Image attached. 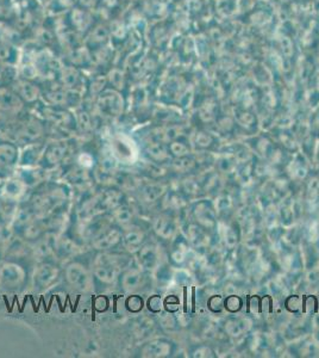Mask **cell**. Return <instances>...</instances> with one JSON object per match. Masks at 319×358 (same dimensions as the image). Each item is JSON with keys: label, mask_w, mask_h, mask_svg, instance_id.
I'll list each match as a JSON object with an SVG mask.
<instances>
[{"label": "cell", "mask_w": 319, "mask_h": 358, "mask_svg": "<svg viewBox=\"0 0 319 358\" xmlns=\"http://www.w3.org/2000/svg\"><path fill=\"white\" fill-rule=\"evenodd\" d=\"M126 257L109 251L101 252L94 262V276L103 285H112L119 280L128 262Z\"/></svg>", "instance_id": "cell-1"}, {"label": "cell", "mask_w": 319, "mask_h": 358, "mask_svg": "<svg viewBox=\"0 0 319 358\" xmlns=\"http://www.w3.org/2000/svg\"><path fill=\"white\" fill-rule=\"evenodd\" d=\"M45 134V126L37 118H29L24 122L17 124L13 131V143H18L20 146H28L40 141Z\"/></svg>", "instance_id": "cell-2"}, {"label": "cell", "mask_w": 319, "mask_h": 358, "mask_svg": "<svg viewBox=\"0 0 319 358\" xmlns=\"http://www.w3.org/2000/svg\"><path fill=\"white\" fill-rule=\"evenodd\" d=\"M66 281L74 289L89 293L94 289V276L89 270L79 262L69 263L65 268Z\"/></svg>", "instance_id": "cell-3"}, {"label": "cell", "mask_w": 319, "mask_h": 358, "mask_svg": "<svg viewBox=\"0 0 319 358\" xmlns=\"http://www.w3.org/2000/svg\"><path fill=\"white\" fill-rule=\"evenodd\" d=\"M24 268L13 262H6L0 266V288L1 289L13 290L24 285Z\"/></svg>", "instance_id": "cell-4"}, {"label": "cell", "mask_w": 319, "mask_h": 358, "mask_svg": "<svg viewBox=\"0 0 319 358\" xmlns=\"http://www.w3.org/2000/svg\"><path fill=\"white\" fill-rule=\"evenodd\" d=\"M60 277V270L57 265L49 262H40L34 271V287L37 292H45L52 288Z\"/></svg>", "instance_id": "cell-5"}, {"label": "cell", "mask_w": 319, "mask_h": 358, "mask_svg": "<svg viewBox=\"0 0 319 358\" xmlns=\"http://www.w3.org/2000/svg\"><path fill=\"white\" fill-rule=\"evenodd\" d=\"M68 152V143L66 141H55V143H49L48 146H45L40 165L43 170L55 169L64 163Z\"/></svg>", "instance_id": "cell-6"}, {"label": "cell", "mask_w": 319, "mask_h": 358, "mask_svg": "<svg viewBox=\"0 0 319 358\" xmlns=\"http://www.w3.org/2000/svg\"><path fill=\"white\" fill-rule=\"evenodd\" d=\"M121 227H110L104 229L103 232L99 233L97 236H94L91 241V245L94 250H97L99 252H106L110 250L117 248L118 245L121 244Z\"/></svg>", "instance_id": "cell-7"}, {"label": "cell", "mask_w": 319, "mask_h": 358, "mask_svg": "<svg viewBox=\"0 0 319 358\" xmlns=\"http://www.w3.org/2000/svg\"><path fill=\"white\" fill-rule=\"evenodd\" d=\"M20 148L13 141L0 143V175L13 172L20 163Z\"/></svg>", "instance_id": "cell-8"}, {"label": "cell", "mask_w": 319, "mask_h": 358, "mask_svg": "<svg viewBox=\"0 0 319 358\" xmlns=\"http://www.w3.org/2000/svg\"><path fill=\"white\" fill-rule=\"evenodd\" d=\"M28 187V184L25 183L23 179L20 178L17 175L13 176L5 179L4 184L0 189V196L6 200L18 203L27 195Z\"/></svg>", "instance_id": "cell-9"}, {"label": "cell", "mask_w": 319, "mask_h": 358, "mask_svg": "<svg viewBox=\"0 0 319 358\" xmlns=\"http://www.w3.org/2000/svg\"><path fill=\"white\" fill-rule=\"evenodd\" d=\"M110 148L119 164H133L136 153L133 151V143L123 135H116L110 143Z\"/></svg>", "instance_id": "cell-10"}, {"label": "cell", "mask_w": 319, "mask_h": 358, "mask_svg": "<svg viewBox=\"0 0 319 358\" xmlns=\"http://www.w3.org/2000/svg\"><path fill=\"white\" fill-rule=\"evenodd\" d=\"M98 106L103 114L111 117L119 116L123 110L121 97L114 91H107L105 94H101L98 101Z\"/></svg>", "instance_id": "cell-11"}, {"label": "cell", "mask_w": 319, "mask_h": 358, "mask_svg": "<svg viewBox=\"0 0 319 358\" xmlns=\"http://www.w3.org/2000/svg\"><path fill=\"white\" fill-rule=\"evenodd\" d=\"M98 196V203L103 212H112L113 209L123 204V192L121 189L109 187Z\"/></svg>", "instance_id": "cell-12"}, {"label": "cell", "mask_w": 319, "mask_h": 358, "mask_svg": "<svg viewBox=\"0 0 319 358\" xmlns=\"http://www.w3.org/2000/svg\"><path fill=\"white\" fill-rule=\"evenodd\" d=\"M144 241V236L138 228L128 227L124 228L123 234H121V246L126 248L128 252H136L142 243Z\"/></svg>", "instance_id": "cell-13"}, {"label": "cell", "mask_w": 319, "mask_h": 358, "mask_svg": "<svg viewBox=\"0 0 319 358\" xmlns=\"http://www.w3.org/2000/svg\"><path fill=\"white\" fill-rule=\"evenodd\" d=\"M24 147V151L20 155V165L22 166H35L37 164H40L43 152H45V145L36 143Z\"/></svg>", "instance_id": "cell-14"}, {"label": "cell", "mask_w": 319, "mask_h": 358, "mask_svg": "<svg viewBox=\"0 0 319 358\" xmlns=\"http://www.w3.org/2000/svg\"><path fill=\"white\" fill-rule=\"evenodd\" d=\"M142 273L138 268H129L124 270L119 276L121 289L126 293H133L142 283Z\"/></svg>", "instance_id": "cell-15"}, {"label": "cell", "mask_w": 319, "mask_h": 358, "mask_svg": "<svg viewBox=\"0 0 319 358\" xmlns=\"http://www.w3.org/2000/svg\"><path fill=\"white\" fill-rule=\"evenodd\" d=\"M18 210V203L6 200L0 196V229L6 228L13 224Z\"/></svg>", "instance_id": "cell-16"}, {"label": "cell", "mask_w": 319, "mask_h": 358, "mask_svg": "<svg viewBox=\"0 0 319 358\" xmlns=\"http://www.w3.org/2000/svg\"><path fill=\"white\" fill-rule=\"evenodd\" d=\"M111 217H112L113 222L117 224L118 227H128L133 222V208H130L126 204H121L119 207L113 209L111 212Z\"/></svg>", "instance_id": "cell-17"}, {"label": "cell", "mask_w": 319, "mask_h": 358, "mask_svg": "<svg viewBox=\"0 0 319 358\" xmlns=\"http://www.w3.org/2000/svg\"><path fill=\"white\" fill-rule=\"evenodd\" d=\"M17 94H18V97L29 103L35 102L38 98V90H37L36 86L28 84V83L20 84L18 86V90H17Z\"/></svg>", "instance_id": "cell-18"}, {"label": "cell", "mask_w": 319, "mask_h": 358, "mask_svg": "<svg viewBox=\"0 0 319 358\" xmlns=\"http://www.w3.org/2000/svg\"><path fill=\"white\" fill-rule=\"evenodd\" d=\"M75 163H77V166L89 171L97 165V159L94 158V155H91L89 152H81L75 155Z\"/></svg>", "instance_id": "cell-19"}, {"label": "cell", "mask_w": 319, "mask_h": 358, "mask_svg": "<svg viewBox=\"0 0 319 358\" xmlns=\"http://www.w3.org/2000/svg\"><path fill=\"white\" fill-rule=\"evenodd\" d=\"M15 129H16V126L13 124L8 114H0V136L10 138L13 141Z\"/></svg>", "instance_id": "cell-20"}, {"label": "cell", "mask_w": 319, "mask_h": 358, "mask_svg": "<svg viewBox=\"0 0 319 358\" xmlns=\"http://www.w3.org/2000/svg\"><path fill=\"white\" fill-rule=\"evenodd\" d=\"M126 307L129 312L138 313V312L143 308V300H142V297L138 296V295H130V296L126 299Z\"/></svg>", "instance_id": "cell-21"}, {"label": "cell", "mask_w": 319, "mask_h": 358, "mask_svg": "<svg viewBox=\"0 0 319 358\" xmlns=\"http://www.w3.org/2000/svg\"><path fill=\"white\" fill-rule=\"evenodd\" d=\"M77 124L81 131H87L92 128V122L89 117V113L86 111H80L77 115Z\"/></svg>", "instance_id": "cell-22"}, {"label": "cell", "mask_w": 319, "mask_h": 358, "mask_svg": "<svg viewBox=\"0 0 319 358\" xmlns=\"http://www.w3.org/2000/svg\"><path fill=\"white\" fill-rule=\"evenodd\" d=\"M140 262L143 266L149 268L153 265L154 251L151 248H142L140 251Z\"/></svg>", "instance_id": "cell-23"}, {"label": "cell", "mask_w": 319, "mask_h": 358, "mask_svg": "<svg viewBox=\"0 0 319 358\" xmlns=\"http://www.w3.org/2000/svg\"><path fill=\"white\" fill-rule=\"evenodd\" d=\"M162 306H163V302H162V299L158 295H154L148 300V308L154 313L160 312L162 310Z\"/></svg>", "instance_id": "cell-24"}, {"label": "cell", "mask_w": 319, "mask_h": 358, "mask_svg": "<svg viewBox=\"0 0 319 358\" xmlns=\"http://www.w3.org/2000/svg\"><path fill=\"white\" fill-rule=\"evenodd\" d=\"M179 301L177 300V297L175 296H170L167 297L166 303H165V307H166L167 310H170V312H174V310L178 308Z\"/></svg>", "instance_id": "cell-25"}, {"label": "cell", "mask_w": 319, "mask_h": 358, "mask_svg": "<svg viewBox=\"0 0 319 358\" xmlns=\"http://www.w3.org/2000/svg\"><path fill=\"white\" fill-rule=\"evenodd\" d=\"M249 308H253L254 312H259L260 303L258 297H253V299H251V302H249Z\"/></svg>", "instance_id": "cell-26"}]
</instances>
